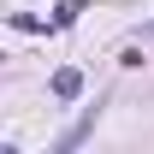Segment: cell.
<instances>
[{"instance_id": "obj_1", "label": "cell", "mask_w": 154, "mask_h": 154, "mask_svg": "<svg viewBox=\"0 0 154 154\" xmlns=\"http://www.w3.org/2000/svg\"><path fill=\"white\" fill-rule=\"evenodd\" d=\"M95 119H101V107H89V113H83V119H77V125H71V131H65V136H59V154H71V148H77V142H83V136H89V131H95Z\"/></svg>"}, {"instance_id": "obj_2", "label": "cell", "mask_w": 154, "mask_h": 154, "mask_svg": "<svg viewBox=\"0 0 154 154\" xmlns=\"http://www.w3.org/2000/svg\"><path fill=\"white\" fill-rule=\"evenodd\" d=\"M54 95H59V101H77V95H83V71H71V65L54 71Z\"/></svg>"}, {"instance_id": "obj_3", "label": "cell", "mask_w": 154, "mask_h": 154, "mask_svg": "<svg viewBox=\"0 0 154 154\" xmlns=\"http://www.w3.org/2000/svg\"><path fill=\"white\" fill-rule=\"evenodd\" d=\"M77 12H83V0H65V6H59V12H54V24H59V30H65V24L77 18Z\"/></svg>"}, {"instance_id": "obj_4", "label": "cell", "mask_w": 154, "mask_h": 154, "mask_svg": "<svg viewBox=\"0 0 154 154\" xmlns=\"http://www.w3.org/2000/svg\"><path fill=\"white\" fill-rule=\"evenodd\" d=\"M142 36H154V18H148V30H142Z\"/></svg>"}]
</instances>
